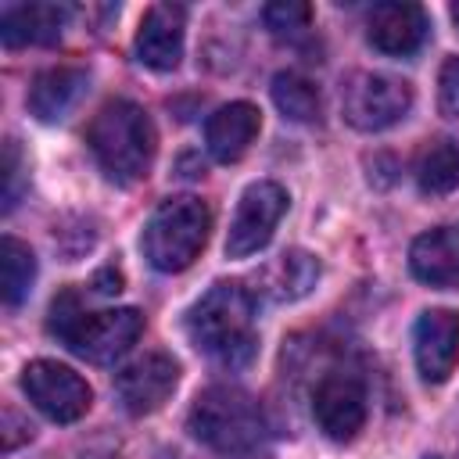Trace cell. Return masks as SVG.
<instances>
[{"label":"cell","instance_id":"obj_1","mask_svg":"<svg viewBox=\"0 0 459 459\" xmlns=\"http://www.w3.org/2000/svg\"><path fill=\"white\" fill-rule=\"evenodd\" d=\"M190 341L212 355L215 362L237 369L255 359L258 337H255V298L237 280L212 283L186 316Z\"/></svg>","mask_w":459,"mask_h":459},{"label":"cell","instance_id":"obj_2","mask_svg":"<svg viewBox=\"0 0 459 459\" xmlns=\"http://www.w3.org/2000/svg\"><path fill=\"white\" fill-rule=\"evenodd\" d=\"M190 434L226 459H262L269 452V423L262 405L230 384L204 387L190 405Z\"/></svg>","mask_w":459,"mask_h":459},{"label":"cell","instance_id":"obj_3","mask_svg":"<svg viewBox=\"0 0 459 459\" xmlns=\"http://www.w3.org/2000/svg\"><path fill=\"white\" fill-rule=\"evenodd\" d=\"M86 143L97 158V165L115 179V183H140L151 172L154 151H158V133L151 115L133 104V100H108L90 129H86Z\"/></svg>","mask_w":459,"mask_h":459},{"label":"cell","instance_id":"obj_4","mask_svg":"<svg viewBox=\"0 0 459 459\" xmlns=\"http://www.w3.org/2000/svg\"><path fill=\"white\" fill-rule=\"evenodd\" d=\"M50 333H57L75 355H82L90 362H115L143 333V316H140V308L82 312L79 298L72 290H65L50 305Z\"/></svg>","mask_w":459,"mask_h":459},{"label":"cell","instance_id":"obj_5","mask_svg":"<svg viewBox=\"0 0 459 459\" xmlns=\"http://www.w3.org/2000/svg\"><path fill=\"white\" fill-rule=\"evenodd\" d=\"M212 212L201 197L179 194L161 201L143 226V255L158 273H183L204 251Z\"/></svg>","mask_w":459,"mask_h":459},{"label":"cell","instance_id":"obj_6","mask_svg":"<svg viewBox=\"0 0 459 459\" xmlns=\"http://www.w3.org/2000/svg\"><path fill=\"white\" fill-rule=\"evenodd\" d=\"M409 108H412V86L387 72H355L341 93V111L348 126L362 133H380L402 122Z\"/></svg>","mask_w":459,"mask_h":459},{"label":"cell","instance_id":"obj_7","mask_svg":"<svg viewBox=\"0 0 459 459\" xmlns=\"http://www.w3.org/2000/svg\"><path fill=\"white\" fill-rule=\"evenodd\" d=\"M22 391H25L29 402H32L47 420H54V423H75L79 416H86V409H90V402H93L90 384H86L75 369L54 362V359H36V362H29V366L22 369Z\"/></svg>","mask_w":459,"mask_h":459},{"label":"cell","instance_id":"obj_8","mask_svg":"<svg viewBox=\"0 0 459 459\" xmlns=\"http://www.w3.org/2000/svg\"><path fill=\"white\" fill-rule=\"evenodd\" d=\"M283 212H287V190L280 183H273V179L251 183L237 201V212H233L230 233H226V255L230 258L258 255L273 240Z\"/></svg>","mask_w":459,"mask_h":459},{"label":"cell","instance_id":"obj_9","mask_svg":"<svg viewBox=\"0 0 459 459\" xmlns=\"http://www.w3.org/2000/svg\"><path fill=\"white\" fill-rule=\"evenodd\" d=\"M179 384V362L165 351H147L115 373V394L126 412L147 416L169 402Z\"/></svg>","mask_w":459,"mask_h":459},{"label":"cell","instance_id":"obj_10","mask_svg":"<svg viewBox=\"0 0 459 459\" xmlns=\"http://www.w3.org/2000/svg\"><path fill=\"white\" fill-rule=\"evenodd\" d=\"M312 416L330 441H351L366 423V387L351 373H326L312 391Z\"/></svg>","mask_w":459,"mask_h":459},{"label":"cell","instance_id":"obj_11","mask_svg":"<svg viewBox=\"0 0 459 459\" xmlns=\"http://www.w3.org/2000/svg\"><path fill=\"white\" fill-rule=\"evenodd\" d=\"M416 369L427 384H445L459 366V316L452 308H427L412 330Z\"/></svg>","mask_w":459,"mask_h":459},{"label":"cell","instance_id":"obj_12","mask_svg":"<svg viewBox=\"0 0 459 459\" xmlns=\"http://www.w3.org/2000/svg\"><path fill=\"white\" fill-rule=\"evenodd\" d=\"M427 32H430V22H427V11L420 4L387 0V4H377L366 18V39L380 54H391V57L416 54L423 47Z\"/></svg>","mask_w":459,"mask_h":459},{"label":"cell","instance_id":"obj_13","mask_svg":"<svg viewBox=\"0 0 459 459\" xmlns=\"http://www.w3.org/2000/svg\"><path fill=\"white\" fill-rule=\"evenodd\" d=\"M186 11L179 4H151L136 29V61L154 72H172L183 57Z\"/></svg>","mask_w":459,"mask_h":459},{"label":"cell","instance_id":"obj_14","mask_svg":"<svg viewBox=\"0 0 459 459\" xmlns=\"http://www.w3.org/2000/svg\"><path fill=\"white\" fill-rule=\"evenodd\" d=\"M409 269L420 283L437 290H459V226H437L412 240Z\"/></svg>","mask_w":459,"mask_h":459},{"label":"cell","instance_id":"obj_15","mask_svg":"<svg viewBox=\"0 0 459 459\" xmlns=\"http://www.w3.org/2000/svg\"><path fill=\"white\" fill-rule=\"evenodd\" d=\"M258 129H262V111L247 100H233V104H222L215 115H208L204 147L215 161L230 165V161H240L247 154Z\"/></svg>","mask_w":459,"mask_h":459},{"label":"cell","instance_id":"obj_16","mask_svg":"<svg viewBox=\"0 0 459 459\" xmlns=\"http://www.w3.org/2000/svg\"><path fill=\"white\" fill-rule=\"evenodd\" d=\"M86 82H90V75L79 65L43 68L29 86V111L39 122H61L75 108V100L86 93Z\"/></svg>","mask_w":459,"mask_h":459},{"label":"cell","instance_id":"obj_17","mask_svg":"<svg viewBox=\"0 0 459 459\" xmlns=\"http://www.w3.org/2000/svg\"><path fill=\"white\" fill-rule=\"evenodd\" d=\"M68 11L57 4H11L0 14L4 47H47L61 39Z\"/></svg>","mask_w":459,"mask_h":459},{"label":"cell","instance_id":"obj_18","mask_svg":"<svg viewBox=\"0 0 459 459\" xmlns=\"http://www.w3.org/2000/svg\"><path fill=\"white\" fill-rule=\"evenodd\" d=\"M262 280H265V294L273 298V301H298V298H305L312 287H316V280H319V262H316V255H308V251H301V247H290V251H283L265 273H262Z\"/></svg>","mask_w":459,"mask_h":459},{"label":"cell","instance_id":"obj_19","mask_svg":"<svg viewBox=\"0 0 459 459\" xmlns=\"http://www.w3.org/2000/svg\"><path fill=\"white\" fill-rule=\"evenodd\" d=\"M416 183L427 197H445L459 186V143L448 136L430 140L416 161Z\"/></svg>","mask_w":459,"mask_h":459},{"label":"cell","instance_id":"obj_20","mask_svg":"<svg viewBox=\"0 0 459 459\" xmlns=\"http://www.w3.org/2000/svg\"><path fill=\"white\" fill-rule=\"evenodd\" d=\"M32 280H36V255L18 237H4L0 240V290H4V301L11 308L22 305L32 290Z\"/></svg>","mask_w":459,"mask_h":459},{"label":"cell","instance_id":"obj_21","mask_svg":"<svg viewBox=\"0 0 459 459\" xmlns=\"http://www.w3.org/2000/svg\"><path fill=\"white\" fill-rule=\"evenodd\" d=\"M273 104L290 122H316L319 111H323V100H319L316 82H308L298 72H280L273 79Z\"/></svg>","mask_w":459,"mask_h":459},{"label":"cell","instance_id":"obj_22","mask_svg":"<svg viewBox=\"0 0 459 459\" xmlns=\"http://www.w3.org/2000/svg\"><path fill=\"white\" fill-rule=\"evenodd\" d=\"M262 18H265V29L269 32H276V36H298V32L308 29L312 7L301 4V0H273V4H265Z\"/></svg>","mask_w":459,"mask_h":459},{"label":"cell","instance_id":"obj_23","mask_svg":"<svg viewBox=\"0 0 459 459\" xmlns=\"http://www.w3.org/2000/svg\"><path fill=\"white\" fill-rule=\"evenodd\" d=\"M437 111L445 118H459V57H445L437 75Z\"/></svg>","mask_w":459,"mask_h":459},{"label":"cell","instance_id":"obj_24","mask_svg":"<svg viewBox=\"0 0 459 459\" xmlns=\"http://www.w3.org/2000/svg\"><path fill=\"white\" fill-rule=\"evenodd\" d=\"M18 183H22V154H18V143L7 140L4 143V212L18 204Z\"/></svg>","mask_w":459,"mask_h":459},{"label":"cell","instance_id":"obj_25","mask_svg":"<svg viewBox=\"0 0 459 459\" xmlns=\"http://www.w3.org/2000/svg\"><path fill=\"white\" fill-rule=\"evenodd\" d=\"M29 437H32V427L25 420H18L14 409H4V452H14Z\"/></svg>","mask_w":459,"mask_h":459},{"label":"cell","instance_id":"obj_26","mask_svg":"<svg viewBox=\"0 0 459 459\" xmlns=\"http://www.w3.org/2000/svg\"><path fill=\"white\" fill-rule=\"evenodd\" d=\"M93 287H97L100 294H118V290H122V273L108 265V269H100V273H97V280H93Z\"/></svg>","mask_w":459,"mask_h":459},{"label":"cell","instance_id":"obj_27","mask_svg":"<svg viewBox=\"0 0 459 459\" xmlns=\"http://www.w3.org/2000/svg\"><path fill=\"white\" fill-rule=\"evenodd\" d=\"M452 22H455V29H459V4H452Z\"/></svg>","mask_w":459,"mask_h":459}]
</instances>
